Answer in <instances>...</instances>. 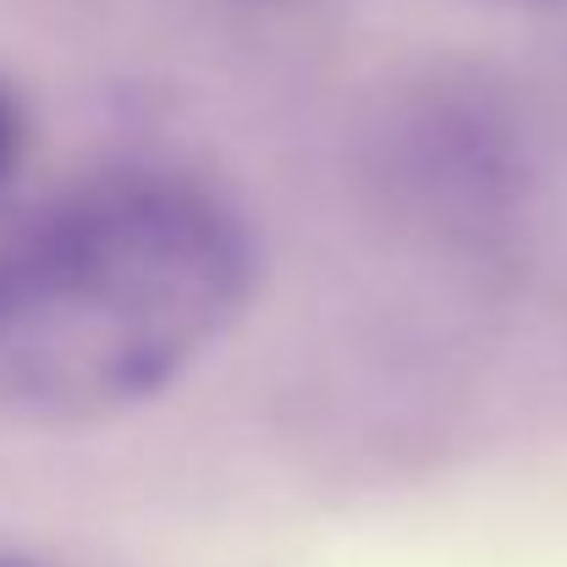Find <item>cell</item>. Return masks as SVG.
Masks as SVG:
<instances>
[{"label": "cell", "instance_id": "cell-1", "mask_svg": "<svg viewBox=\"0 0 567 567\" xmlns=\"http://www.w3.org/2000/svg\"><path fill=\"white\" fill-rule=\"evenodd\" d=\"M259 248L193 172L89 177L0 231V419L94 424L193 370L248 309Z\"/></svg>", "mask_w": 567, "mask_h": 567}, {"label": "cell", "instance_id": "cell-2", "mask_svg": "<svg viewBox=\"0 0 567 567\" xmlns=\"http://www.w3.org/2000/svg\"><path fill=\"white\" fill-rule=\"evenodd\" d=\"M22 150H28V105H22L17 83H6V78H0V188L11 183V172H17Z\"/></svg>", "mask_w": 567, "mask_h": 567}, {"label": "cell", "instance_id": "cell-3", "mask_svg": "<svg viewBox=\"0 0 567 567\" xmlns=\"http://www.w3.org/2000/svg\"><path fill=\"white\" fill-rule=\"evenodd\" d=\"M491 6H507V11H551V6H567V0H491Z\"/></svg>", "mask_w": 567, "mask_h": 567}, {"label": "cell", "instance_id": "cell-4", "mask_svg": "<svg viewBox=\"0 0 567 567\" xmlns=\"http://www.w3.org/2000/svg\"><path fill=\"white\" fill-rule=\"evenodd\" d=\"M0 567H39V563H28V557H11V551H0Z\"/></svg>", "mask_w": 567, "mask_h": 567}]
</instances>
